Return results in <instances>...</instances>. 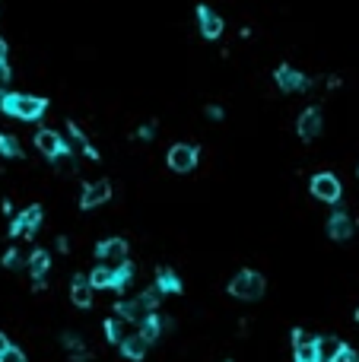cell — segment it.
<instances>
[{
	"mask_svg": "<svg viewBox=\"0 0 359 362\" xmlns=\"http://www.w3.org/2000/svg\"><path fill=\"white\" fill-rule=\"evenodd\" d=\"M0 108L10 114V118H19V121H38L45 114L48 102L38 96H26V92H13V96H3L0 98Z\"/></svg>",
	"mask_w": 359,
	"mask_h": 362,
	"instance_id": "6da1fadb",
	"label": "cell"
},
{
	"mask_svg": "<svg viewBox=\"0 0 359 362\" xmlns=\"http://www.w3.org/2000/svg\"><path fill=\"white\" fill-rule=\"evenodd\" d=\"M229 293L235 295V299H245V302H255L264 295V277L255 270H242L239 277L229 283Z\"/></svg>",
	"mask_w": 359,
	"mask_h": 362,
	"instance_id": "7a4b0ae2",
	"label": "cell"
},
{
	"mask_svg": "<svg viewBox=\"0 0 359 362\" xmlns=\"http://www.w3.org/2000/svg\"><path fill=\"white\" fill-rule=\"evenodd\" d=\"M312 194L318 197V200H328V204H334V200H340V181H337L331 172L315 175V178H312Z\"/></svg>",
	"mask_w": 359,
	"mask_h": 362,
	"instance_id": "3957f363",
	"label": "cell"
},
{
	"mask_svg": "<svg viewBox=\"0 0 359 362\" xmlns=\"http://www.w3.org/2000/svg\"><path fill=\"white\" fill-rule=\"evenodd\" d=\"M99 257H102L105 264H112V267H121V264H128V241L124 239H108L99 245Z\"/></svg>",
	"mask_w": 359,
	"mask_h": 362,
	"instance_id": "277c9868",
	"label": "cell"
},
{
	"mask_svg": "<svg viewBox=\"0 0 359 362\" xmlns=\"http://www.w3.org/2000/svg\"><path fill=\"white\" fill-rule=\"evenodd\" d=\"M197 166V150L187 144H175L172 150H169V169H175V172H191V169Z\"/></svg>",
	"mask_w": 359,
	"mask_h": 362,
	"instance_id": "5b68a950",
	"label": "cell"
},
{
	"mask_svg": "<svg viewBox=\"0 0 359 362\" xmlns=\"http://www.w3.org/2000/svg\"><path fill=\"white\" fill-rule=\"evenodd\" d=\"M292 343H296V362H322L318 340L308 337L306 331H296V334H292Z\"/></svg>",
	"mask_w": 359,
	"mask_h": 362,
	"instance_id": "8992f818",
	"label": "cell"
},
{
	"mask_svg": "<svg viewBox=\"0 0 359 362\" xmlns=\"http://www.w3.org/2000/svg\"><path fill=\"white\" fill-rule=\"evenodd\" d=\"M108 197H112V184H108V181H92V184H86V191H83L80 204L86 207V210H92V207L105 204Z\"/></svg>",
	"mask_w": 359,
	"mask_h": 362,
	"instance_id": "52a82bcc",
	"label": "cell"
},
{
	"mask_svg": "<svg viewBox=\"0 0 359 362\" xmlns=\"http://www.w3.org/2000/svg\"><path fill=\"white\" fill-rule=\"evenodd\" d=\"M35 144H38V150L45 153V156H51V159H58V156H64V153H67V144H64V140H60V134H54V130H38Z\"/></svg>",
	"mask_w": 359,
	"mask_h": 362,
	"instance_id": "ba28073f",
	"label": "cell"
},
{
	"mask_svg": "<svg viewBox=\"0 0 359 362\" xmlns=\"http://www.w3.org/2000/svg\"><path fill=\"white\" fill-rule=\"evenodd\" d=\"M38 223H42V210H38V207H29L26 213L16 216V223H13L10 232H13V235H32L38 229Z\"/></svg>",
	"mask_w": 359,
	"mask_h": 362,
	"instance_id": "9c48e42d",
	"label": "cell"
},
{
	"mask_svg": "<svg viewBox=\"0 0 359 362\" xmlns=\"http://www.w3.org/2000/svg\"><path fill=\"white\" fill-rule=\"evenodd\" d=\"M318 134H322V112H318V108H308V112L299 114V137L315 140Z\"/></svg>",
	"mask_w": 359,
	"mask_h": 362,
	"instance_id": "30bf717a",
	"label": "cell"
},
{
	"mask_svg": "<svg viewBox=\"0 0 359 362\" xmlns=\"http://www.w3.org/2000/svg\"><path fill=\"white\" fill-rule=\"evenodd\" d=\"M92 279L90 277H74V283H70V299H74V305H80V309H86L92 302Z\"/></svg>",
	"mask_w": 359,
	"mask_h": 362,
	"instance_id": "8fae6325",
	"label": "cell"
},
{
	"mask_svg": "<svg viewBox=\"0 0 359 362\" xmlns=\"http://www.w3.org/2000/svg\"><path fill=\"white\" fill-rule=\"evenodd\" d=\"M197 16H201L203 38H219V35H223V19H219V16L213 13L210 7H201V10H197Z\"/></svg>",
	"mask_w": 359,
	"mask_h": 362,
	"instance_id": "7c38bea8",
	"label": "cell"
},
{
	"mask_svg": "<svg viewBox=\"0 0 359 362\" xmlns=\"http://www.w3.org/2000/svg\"><path fill=\"white\" fill-rule=\"evenodd\" d=\"M277 83H280V89L283 92H299V89H306L308 86V80L302 74H296L292 67H280L277 70Z\"/></svg>",
	"mask_w": 359,
	"mask_h": 362,
	"instance_id": "4fadbf2b",
	"label": "cell"
},
{
	"mask_svg": "<svg viewBox=\"0 0 359 362\" xmlns=\"http://www.w3.org/2000/svg\"><path fill=\"white\" fill-rule=\"evenodd\" d=\"M328 235H331V239H337V241L350 239V235H353V219L347 216V213H337V216H331L328 219Z\"/></svg>",
	"mask_w": 359,
	"mask_h": 362,
	"instance_id": "5bb4252c",
	"label": "cell"
},
{
	"mask_svg": "<svg viewBox=\"0 0 359 362\" xmlns=\"http://www.w3.org/2000/svg\"><path fill=\"white\" fill-rule=\"evenodd\" d=\"M118 315L124 318V321H140V325H143V321H147L153 311L147 309L140 299H134V302H121V305H118Z\"/></svg>",
	"mask_w": 359,
	"mask_h": 362,
	"instance_id": "9a60e30c",
	"label": "cell"
},
{
	"mask_svg": "<svg viewBox=\"0 0 359 362\" xmlns=\"http://www.w3.org/2000/svg\"><path fill=\"white\" fill-rule=\"evenodd\" d=\"M147 347H150V340L143 337V334H131V337L121 343V353L128 356V359H143V356H147Z\"/></svg>",
	"mask_w": 359,
	"mask_h": 362,
	"instance_id": "2e32d148",
	"label": "cell"
},
{
	"mask_svg": "<svg viewBox=\"0 0 359 362\" xmlns=\"http://www.w3.org/2000/svg\"><path fill=\"white\" fill-rule=\"evenodd\" d=\"M90 279H92V286H102V289H108V286H118V267H112V264H102V267H96V270L90 273Z\"/></svg>",
	"mask_w": 359,
	"mask_h": 362,
	"instance_id": "e0dca14e",
	"label": "cell"
},
{
	"mask_svg": "<svg viewBox=\"0 0 359 362\" xmlns=\"http://www.w3.org/2000/svg\"><path fill=\"white\" fill-rule=\"evenodd\" d=\"M105 334H108L112 343H124V340L131 337V325L124 321V318H112V321L105 325Z\"/></svg>",
	"mask_w": 359,
	"mask_h": 362,
	"instance_id": "ac0fdd59",
	"label": "cell"
},
{
	"mask_svg": "<svg viewBox=\"0 0 359 362\" xmlns=\"http://www.w3.org/2000/svg\"><path fill=\"white\" fill-rule=\"evenodd\" d=\"M318 350H322V359L331 362L337 353H340V350H344V343H340L337 337H318Z\"/></svg>",
	"mask_w": 359,
	"mask_h": 362,
	"instance_id": "d6986e66",
	"label": "cell"
},
{
	"mask_svg": "<svg viewBox=\"0 0 359 362\" xmlns=\"http://www.w3.org/2000/svg\"><path fill=\"white\" fill-rule=\"evenodd\" d=\"M181 283L172 270H159V293H178Z\"/></svg>",
	"mask_w": 359,
	"mask_h": 362,
	"instance_id": "ffe728a7",
	"label": "cell"
},
{
	"mask_svg": "<svg viewBox=\"0 0 359 362\" xmlns=\"http://www.w3.org/2000/svg\"><path fill=\"white\" fill-rule=\"evenodd\" d=\"M159 327H162V321H159L156 315H150V318H147V321H143V325H140V334H143V337H147V340H150V343H153V340L159 337Z\"/></svg>",
	"mask_w": 359,
	"mask_h": 362,
	"instance_id": "44dd1931",
	"label": "cell"
},
{
	"mask_svg": "<svg viewBox=\"0 0 359 362\" xmlns=\"http://www.w3.org/2000/svg\"><path fill=\"white\" fill-rule=\"evenodd\" d=\"M29 270L35 273V277H42V273L48 270V255H45V251H35V255H32V261H29Z\"/></svg>",
	"mask_w": 359,
	"mask_h": 362,
	"instance_id": "7402d4cb",
	"label": "cell"
},
{
	"mask_svg": "<svg viewBox=\"0 0 359 362\" xmlns=\"http://www.w3.org/2000/svg\"><path fill=\"white\" fill-rule=\"evenodd\" d=\"M0 153H3V156H19V146H16V140L13 137H7V134H0Z\"/></svg>",
	"mask_w": 359,
	"mask_h": 362,
	"instance_id": "603a6c76",
	"label": "cell"
},
{
	"mask_svg": "<svg viewBox=\"0 0 359 362\" xmlns=\"http://www.w3.org/2000/svg\"><path fill=\"white\" fill-rule=\"evenodd\" d=\"M0 362H26V353L23 350H16V347H10L7 353H0Z\"/></svg>",
	"mask_w": 359,
	"mask_h": 362,
	"instance_id": "cb8c5ba5",
	"label": "cell"
},
{
	"mask_svg": "<svg viewBox=\"0 0 359 362\" xmlns=\"http://www.w3.org/2000/svg\"><path fill=\"white\" fill-rule=\"evenodd\" d=\"M331 362H359V359H356V353H353L350 347H344V350H340V353L334 356V359H331Z\"/></svg>",
	"mask_w": 359,
	"mask_h": 362,
	"instance_id": "d4e9b609",
	"label": "cell"
},
{
	"mask_svg": "<svg viewBox=\"0 0 359 362\" xmlns=\"http://www.w3.org/2000/svg\"><path fill=\"white\" fill-rule=\"evenodd\" d=\"M7 83H10V67L7 64H0V89H3Z\"/></svg>",
	"mask_w": 359,
	"mask_h": 362,
	"instance_id": "484cf974",
	"label": "cell"
},
{
	"mask_svg": "<svg viewBox=\"0 0 359 362\" xmlns=\"http://www.w3.org/2000/svg\"><path fill=\"white\" fill-rule=\"evenodd\" d=\"M3 264H7V267H19V255H16V251H10V255L3 257Z\"/></svg>",
	"mask_w": 359,
	"mask_h": 362,
	"instance_id": "4316f807",
	"label": "cell"
},
{
	"mask_svg": "<svg viewBox=\"0 0 359 362\" xmlns=\"http://www.w3.org/2000/svg\"><path fill=\"white\" fill-rule=\"evenodd\" d=\"M7 350H10V340L3 337V334H0V353H7Z\"/></svg>",
	"mask_w": 359,
	"mask_h": 362,
	"instance_id": "83f0119b",
	"label": "cell"
},
{
	"mask_svg": "<svg viewBox=\"0 0 359 362\" xmlns=\"http://www.w3.org/2000/svg\"><path fill=\"white\" fill-rule=\"evenodd\" d=\"M3 58H7V42L0 38V64H3Z\"/></svg>",
	"mask_w": 359,
	"mask_h": 362,
	"instance_id": "f1b7e54d",
	"label": "cell"
},
{
	"mask_svg": "<svg viewBox=\"0 0 359 362\" xmlns=\"http://www.w3.org/2000/svg\"><path fill=\"white\" fill-rule=\"evenodd\" d=\"M356 321H359V309H356Z\"/></svg>",
	"mask_w": 359,
	"mask_h": 362,
	"instance_id": "f546056e",
	"label": "cell"
}]
</instances>
